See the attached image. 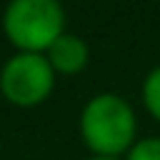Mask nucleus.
Segmentation results:
<instances>
[{
    "mask_svg": "<svg viewBox=\"0 0 160 160\" xmlns=\"http://www.w3.org/2000/svg\"><path fill=\"white\" fill-rule=\"evenodd\" d=\"M135 112L115 92L90 98L80 112V138L95 158H118L135 145Z\"/></svg>",
    "mask_w": 160,
    "mask_h": 160,
    "instance_id": "nucleus-1",
    "label": "nucleus"
},
{
    "mask_svg": "<svg viewBox=\"0 0 160 160\" xmlns=\"http://www.w3.org/2000/svg\"><path fill=\"white\" fill-rule=\"evenodd\" d=\"M2 32L18 52H48L65 32V10L55 0H12L2 12Z\"/></svg>",
    "mask_w": 160,
    "mask_h": 160,
    "instance_id": "nucleus-2",
    "label": "nucleus"
},
{
    "mask_svg": "<svg viewBox=\"0 0 160 160\" xmlns=\"http://www.w3.org/2000/svg\"><path fill=\"white\" fill-rule=\"evenodd\" d=\"M55 88V70L45 55L18 52L0 70V92L18 108H35L50 98Z\"/></svg>",
    "mask_w": 160,
    "mask_h": 160,
    "instance_id": "nucleus-3",
    "label": "nucleus"
},
{
    "mask_svg": "<svg viewBox=\"0 0 160 160\" xmlns=\"http://www.w3.org/2000/svg\"><path fill=\"white\" fill-rule=\"evenodd\" d=\"M50 68L60 75H78L85 65H88V58H90V50L85 45V40L80 35H72V32H62L52 48L45 52Z\"/></svg>",
    "mask_w": 160,
    "mask_h": 160,
    "instance_id": "nucleus-4",
    "label": "nucleus"
},
{
    "mask_svg": "<svg viewBox=\"0 0 160 160\" xmlns=\"http://www.w3.org/2000/svg\"><path fill=\"white\" fill-rule=\"evenodd\" d=\"M142 102L148 108V112L160 120V65L152 68L142 82Z\"/></svg>",
    "mask_w": 160,
    "mask_h": 160,
    "instance_id": "nucleus-5",
    "label": "nucleus"
},
{
    "mask_svg": "<svg viewBox=\"0 0 160 160\" xmlns=\"http://www.w3.org/2000/svg\"><path fill=\"white\" fill-rule=\"evenodd\" d=\"M125 160H160V138H142L128 150Z\"/></svg>",
    "mask_w": 160,
    "mask_h": 160,
    "instance_id": "nucleus-6",
    "label": "nucleus"
},
{
    "mask_svg": "<svg viewBox=\"0 0 160 160\" xmlns=\"http://www.w3.org/2000/svg\"><path fill=\"white\" fill-rule=\"evenodd\" d=\"M90 160H118V158H95V155H92Z\"/></svg>",
    "mask_w": 160,
    "mask_h": 160,
    "instance_id": "nucleus-7",
    "label": "nucleus"
}]
</instances>
